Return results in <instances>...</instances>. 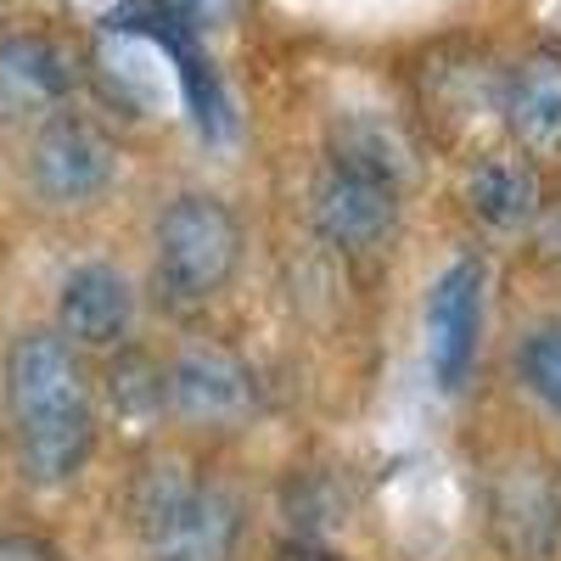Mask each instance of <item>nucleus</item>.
Segmentation results:
<instances>
[{"label": "nucleus", "mask_w": 561, "mask_h": 561, "mask_svg": "<svg viewBox=\"0 0 561 561\" xmlns=\"http://www.w3.org/2000/svg\"><path fill=\"white\" fill-rule=\"evenodd\" d=\"M7 410L28 483L62 489L84 472L96 449V404H90V377L62 332H23L12 343Z\"/></svg>", "instance_id": "f257e3e1"}, {"label": "nucleus", "mask_w": 561, "mask_h": 561, "mask_svg": "<svg viewBox=\"0 0 561 561\" xmlns=\"http://www.w3.org/2000/svg\"><path fill=\"white\" fill-rule=\"evenodd\" d=\"M135 539L147 561H230L242 539V511L225 489L152 466L135 483Z\"/></svg>", "instance_id": "f03ea898"}, {"label": "nucleus", "mask_w": 561, "mask_h": 561, "mask_svg": "<svg viewBox=\"0 0 561 561\" xmlns=\"http://www.w3.org/2000/svg\"><path fill=\"white\" fill-rule=\"evenodd\" d=\"M242 264V225L219 197L185 192L158 219V293L180 309L208 304Z\"/></svg>", "instance_id": "7ed1b4c3"}, {"label": "nucleus", "mask_w": 561, "mask_h": 561, "mask_svg": "<svg viewBox=\"0 0 561 561\" xmlns=\"http://www.w3.org/2000/svg\"><path fill=\"white\" fill-rule=\"evenodd\" d=\"M314 225L343 253H377L399 230V174L332 163L314 185Z\"/></svg>", "instance_id": "20e7f679"}, {"label": "nucleus", "mask_w": 561, "mask_h": 561, "mask_svg": "<svg viewBox=\"0 0 561 561\" xmlns=\"http://www.w3.org/2000/svg\"><path fill=\"white\" fill-rule=\"evenodd\" d=\"M113 174H118V158L96 124H84L73 113H51L39 124L34 147H28V180L45 203L84 208L107 192Z\"/></svg>", "instance_id": "39448f33"}, {"label": "nucleus", "mask_w": 561, "mask_h": 561, "mask_svg": "<svg viewBox=\"0 0 561 561\" xmlns=\"http://www.w3.org/2000/svg\"><path fill=\"white\" fill-rule=\"evenodd\" d=\"M478 332H483V264L460 259L438 275L427 298V365L444 393L466 382V370L478 359Z\"/></svg>", "instance_id": "423d86ee"}, {"label": "nucleus", "mask_w": 561, "mask_h": 561, "mask_svg": "<svg viewBox=\"0 0 561 561\" xmlns=\"http://www.w3.org/2000/svg\"><path fill=\"white\" fill-rule=\"evenodd\" d=\"M494 534L517 561H556L561 556V489L539 466H517L494 483Z\"/></svg>", "instance_id": "0eeeda50"}, {"label": "nucleus", "mask_w": 561, "mask_h": 561, "mask_svg": "<svg viewBox=\"0 0 561 561\" xmlns=\"http://www.w3.org/2000/svg\"><path fill=\"white\" fill-rule=\"evenodd\" d=\"M135 320V293L113 264H79L57 293V325L73 348H113Z\"/></svg>", "instance_id": "6e6552de"}, {"label": "nucleus", "mask_w": 561, "mask_h": 561, "mask_svg": "<svg viewBox=\"0 0 561 561\" xmlns=\"http://www.w3.org/2000/svg\"><path fill=\"white\" fill-rule=\"evenodd\" d=\"M73 68L51 39L12 34L0 39V118H45L68 102Z\"/></svg>", "instance_id": "1a4fd4ad"}, {"label": "nucleus", "mask_w": 561, "mask_h": 561, "mask_svg": "<svg viewBox=\"0 0 561 561\" xmlns=\"http://www.w3.org/2000/svg\"><path fill=\"white\" fill-rule=\"evenodd\" d=\"M169 399H174L180 415L214 421L219 427V421H242L253 410V377H248V365H237L230 354L197 348L169 370Z\"/></svg>", "instance_id": "9d476101"}, {"label": "nucleus", "mask_w": 561, "mask_h": 561, "mask_svg": "<svg viewBox=\"0 0 561 561\" xmlns=\"http://www.w3.org/2000/svg\"><path fill=\"white\" fill-rule=\"evenodd\" d=\"M472 214L494 230H523L539 219V203H545V185H539V169L523 158V152H494L472 169Z\"/></svg>", "instance_id": "9b49d317"}, {"label": "nucleus", "mask_w": 561, "mask_h": 561, "mask_svg": "<svg viewBox=\"0 0 561 561\" xmlns=\"http://www.w3.org/2000/svg\"><path fill=\"white\" fill-rule=\"evenodd\" d=\"M505 124L528 147H561V62L534 57L505 79Z\"/></svg>", "instance_id": "f8f14e48"}, {"label": "nucleus", "mask_w": 561, "mask_h": 561, "mask_svg": "<svg viewBox=\"0 0 561 561\" xmlns=\"http://www.w3.org/2000/svg\"><path fill=\"white\" fill-rule=\"evenodd\" d=\"M517 377L550 415H561V325H534V332L523 337Z\"/></svg>", "instance_id": "ddd939ff"}, {"label": "nucleus", "mask_w": 561, "mask_h": 561, "mask_svg": "<svg viewBox=\"0 0 561 561\" xmlns=\"http://www.w3.org/2000/svg\"><path fill=\"white\" fill-rule=\"evenodd\" d=\"M332 163H359V169H382V174H399L404 180L399 140L382 124H370V118H343L332 129Z\"/></svg>", "instance_id": "4468645a"}, {"label": "nucleus", "mask_w": 561, "mask_h": 561, "mask_svg": "<svg viewBox=\"0 0 561 561\" xmlns=\"http://www.w3.org/2000/svg\"><path fill=\"white\" fill-rule=\"evenodd\" d=\"M158 12L185 34H208V28H237L248 0H158Z\"/></svg>", "instance_id": "2eb2a0df"}, {"label": "nucleus", "mask_w": 561, "mask_h": 561, "mask_svg": "<svg viewBox=\"0 0 561 561\" xmlns=\"http://www.w3.org/2000/svg\"><path fill=\"white\" fill-rule=\"evenodd\" d=\"M0 561H62L45 539H28V534H0Z\"/></svg>", "instance_id": "dca6fc26"}, {"label": "nucleus", "mask_w": 561, "mask_h": 561, "mask_svg": "<svg viewBox=\"0 0 561 561\" xmlns=\"http://www.w3.org/2000/svg\"><path fill=\"white\" fill-rule=\"evenodd\" d=\"M280 561H337V556H325V550H309V545H298V550H280Z\"/></svg>", "instance_id": "f3484780"}, {"label": "nucleus", "mask_w": 561, "mask_h": 561, "mask_svg": "<svg viewBox=\"0 0 561 561\" xmlns=\"http://www.w3.org/2000/svg\"><path fill=\"white\" fill-rule=\"evenodd\" d=\"M550 248H556V253H561V219H556V225H550Z\"/></svg>", "instance_id": "a211bd4d"}]
</instances>
